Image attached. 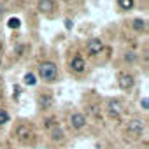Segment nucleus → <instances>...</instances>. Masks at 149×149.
<instances>
[{"instance_id": "2", "label": "nucleus", "mask_w": 149, "mask_h": 149, "mask_svg": "<svg viewBox=\"0 0 149 149\" xmlns=\"http://www.w3.org/2000/svg\"><path fill=\"white\" fill-rule=\"evenodd\" d=\"M128 132H132L133 135H140L144 132V123L140 119H132L128 123Z\"/></svg>"}, {"instance_id": "10", "label": "nucleus", "mask_w": 149, "mask_h": 149, "mask_svg": "<svg viewBox=\"0 0 149 149\" xmlns=\"http://www.w3.org/2000/svg\"><path fill=\"white\" fill-rule=\"evenodd\" d=\"M9 112L6 111V109H0V125H4V123H7L9 121Z\"/></svg>"}, {"instance_id": "9", "label": "nucleus", "mask_w": 149, "mask_h": 149, "mask_svg": "<svg viewBox=\"0 0 149 149\" xmlns=\"http://www.w3.org/2000/svg\"><path fill=\"white\" fill-rule=\"evenodd\" d=\"M53 7H54V2H51V0L39 2V9H40V11H53Z\"/></svg>"}, {"instance_id": "3", "label": "nucleus", "mask_w": 149, "mask_h": 149, "mask_svg": "<svg viewBox=\"0 0 149 149\" xmlns=\"http://www.w3.org/2000/svg\"><path fill=\"white\" fill-rule=\"evenodd\" d=\"M102 49H104V44H102L100 39H91V40L88 42V51H90V54H98Z\"/></svg>"}, {"instance_id": "6", "label": "nucleus", "mask_w": 149, "mask_h": 149, "mask_svg": "<svg viewBox=\"0 0 149 149\" xmlns=\"http://www.w3.org/2000/svg\"><path fill=\"white\" fill-rule=\"evenodd\" d=\"M70 67H72V70H74V72H83V70H84V67H86V63H84V60H83L81 56H76V58L72 60Z\"/></svg>"}, {"instance_id": "12", "label": "nucleus", "mask_w": 149, "mask_h": 149, "mask_svg": "<svg viewBox=\"0 0 149 149\" xmlns=\"http://www.w3.org/2000/svg\"><path fill=\"white\" fill-rule=\"evenodd\" d=\"M133 28L135 30H146V21L144 19H135L133 21Z\"/></svg>"}, {"instance_id": "7", "label": "nucleus", "mask_w": 149, "mask_h": 149, "mask_svg": "<svg viewBox=\"0 0 149 149\" xmlns=\"http://www.w3.org/2000/svg\"><path fill=\"white\" fill-rule=\"evenodd\" d=\"M109 112H111L112 116H119L121 107H119V102H118V100H111V102H109Z\"/></svg>"}, {"instance_id": "15", "label": "nucleus", "mask_w": 149, "mask_h": 149, "mask_svg": "<svg viewBox=\"0 0 149 149\" xmlns=\"http://www.w3.org/2000/svg\"><path fill=\"white\" fill-rule=\"evenodd\" d=\"M65 26H67V28H72V21H70V19H67V21H65Z\"/></svg>"}, {"instance_id": "1", "label": "nucleus", "mask_w": 149, "mask_h": 149, "mask_svg": "<svg viewBox=\"0 0 149 149\" xmlns=\"http://www.w3.org/2000/svg\"><path fill=\"white\" fill-rule=\"evenodd\" d=\"M39 74H40V77L44 79V81H54L56 79V76H58V68H56V65L53 63V61H44L42 65H40V68H39Z\"/></svg>"}, {"instance_id": "5", "label": "nucleus", "mask_w": 149, "mask_h": 149, "mask_svg": "<svg viewBox=\"0 0 149 149\" xmlns=\"http://www.w3.org/2000/svg\"><path fill=\"white\" fill-rule=\"evenodd\" d=\"M70 125L74 126V128H83L84 125H86V118L83 116V114H72V118H70Z\"/></svg>"}, {"instance_id": "11", "label": "nucleus", "mask_w": 149, "mask_h": 149, "mask_svg": "<svg viewBox=\"0 0 149 149\" xmlns=\"http://www.w3.org/2000/svg\"><path fill=\"white\" fill-rule=\"evenodd\" d=\"M119 7L121 9H132L133 7V0H119Z\"/></svg>"}, {"instance_id": "14", "label": "nucleus", "mask_w": 149, "mask_h": 149, "mask_svg": "<svg viewBox=\"0 0 149 149\" xmlns=\"http://www.w3.org/2000/svg\"><path fill=\"white\" fill-rule=\"evenodd\" d=\"M140 105H142V109H146V111H147V107H149V100H147V98H142Z\"/></svg>"}, {"instance_id": "4", "label": "nucleus", "mask_w": 149, "mask_h": 149, "mask_svg": "<svg viewBox=\"0 0 149 149\" xmlns=\"http://www.w3.org/2000/svg\"><path fill=\"white\" fill-rule=\"evenodd\" d=\"M133 86V77L130 74H121L119 76V88L121 90H130Z\"/></svg>"}, {"instance_id": "8", "label": "nucleus", "mask_w": 149, "mask_h": 149, "mask_svg": "<svg viewBox=\"0 0 149 149\" xmlns=\"http://www.w3.org/2000/svg\"><path fill=\"white\" fill-rule=\"evenodd\" d=\"M23 83H25L26 86H35V83H37V79H35V74H32V72L25 74V77H23Z\"/></svg>"}, {"instance_id": "13", "label": "nucleus", "mask_w": 149, "mask_h": 149, "mask_svg": "<svg viewBox=\"0 0 149 149\" xmlns=\"http://www.w3.org/2000/svg\"><path fill=\"white\" fill-rule=\"evenodd\" d=\"M7 25H9L11 28H19V25H21V23H19V19H18V18H11V19L7 21Z\"/></svg>"}]
</instances>
